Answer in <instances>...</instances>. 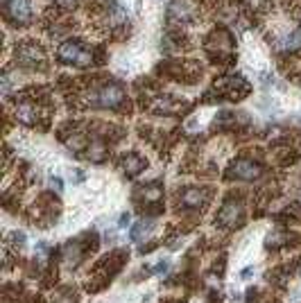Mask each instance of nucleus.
<instances>
[{"label":"nucleus","instance_id":"nucleus-1","mask_svg":"<svg viewBox=\"0 0 301 303\" xmlns=\"http://www.w3.org/2000/svg\"><path fill=\"white\" fill-rule=\"evenodd\" d=\"M57 57L64 63H77V66H88L93 61L91 50H86V45L77 39H68L57 48Z\"/></svg>","mask_w":301,"mask_h":303},{"label":"nucleus","instance_id":"nucleus-2","mask_svg":"<svg viewBox=\"0 0 301 303\" xmlns=\"http://www.w3.org/2000/svg\"><path fill=\"white\" fill-rule=\"evenodd\" d=\"M125 99V88L120 84H105L102 88L93 90L88 102L93 107H105V109H116L118 104H123Z\"/></svg>","mask_w":301,"mask_h":303},{"label":"nucleus","instance_id":"nucleus-3","mask_svg":"<svg viewBox=\"0 0 301 303\" xmlns=\"http://www.w3.org/2000/svg\"><path fill=\"white\" fill-rule=\"evenodd\" d=\"M5 14H7V18H12L14 23H28L32 9H30L28 0H7V3H5Z\"/></svg>","mask_w":301,"mask_h":303},{"label":"nucleus","instance_id":"nucleus-4","mask_svg":"<svg viewBox=\"0 0 301 303\" xmlns=\"http://www.w3.org/2000/svg\"><path fill=\"white\" fill-rule=\"evenodd\" d=\"M19 59H21V63H25V66H39L41 61H46L43 50L39 48L37 43H32V41H25V45H21Z\"/></svg>","mask_w":301,"mask_h":303},{"label":"nucleus","instance_id":"nucleus-5","mask_svg":"<svg viewBox=\"0 0 301 303\" xmlns=\"http://www.w3.org/2000/svg\"><path fill=\"white\" fill-rule=\"evenodd\" d=\"M195 14H197V7L190 0H174V3L170 5V18H177L179 23L192 21Z\"/></svg>","mask_w":301,"mask_h":303},{"label":"nucleus","instance_id":"nucleus-6","mask_svg":"<svg viewBox=\"0 0 301 303\" xmlns=\"http://www.w3.org/2000/svg\"><path fill=\"white\" fill-rule=\"evenodd\" d=\"M258 174H260L258 165H256V163H251V161H245V158L236 161V163H233V167H231V176L242 179V181H251V179H256Z\"/></svg>","mask_w":301,"mask_h":303},{"label":"nucleus","instance_id":"nucleus-7","mask_svg":"<svg viewBox=\"0 0 301 303\" xmlns=\"http://www.w3.org/2000/svg\"><path fill=\"white\" fill-rule=\"evenodd\" d=\"M206 201V192L199 188H190L186 190V192L181 194V204L188 208H195V206H202V204Z\"/></svg>","mask_w":301,"mask_h":303},{"label":"nucleus","instance_id":"nucleus-8","mask_svg":"<svg viewBox=\"0 0 301 303\" xmlns=\"http://www.w3.org/2000/svg\"><path fill=\"white\" fill-rule=\"evenodd\" d=\"M240 215H242L240 204H227V206L222 208V213H220V222H224V224H236V222L240 220Z\"/></svg>","mask_w":301,"mask_h":303},{"label":"nucleus","instance_id":"nucleus-9","mask_svg":"<svg viewBox=\"0 0 301 303\" xmlns=\"http://www.w3.org/2000/svg\"><path fill=\"white\" fill-rule=\"evenodd\" d=\"M37 107H34L32 102H23V104H19L16 107V118L19 120H23V122H34L37 120Z\"/></svg>","mask_w":301,"mask_h":303},{"label":"nucleus","instance_id":"nucleus-10","mask_svg":"<svg viewBox=\"0 0 301 303\" xmlns=\"http://www.w3.org/2000/svg\"><path fill=\"white\" fill-rule=\"evenodd\" d=\"M143 167H145V161L141 156H136V154H127V158L123 161V170L127 174H138Z\"/></svg>","mask_w":301,"mask_h":303},{"label":"nucleus","instance_id":"nucleus-11","mask_svg":"<svg viewBox=\"0 0 301 303\" xmlns=\"http://www.w3.org/2000/svg\"><path fill=\"white\" fill-rule=\"evenodd\" d=\"M150 231H152V222H150V220H141V222H138V224L132 229V240L136 242V240H141L143 233H150Z\"/></svg>","mask_w":301,"mask_h":303},{"label":"nucleus","instance_id":"nucleus-12","mask_svg":"<svg viewBox=\"0 0 301 303\" xmlns=\"http://www.w3.org/2000/svg\"><path fill=\"white\" fill-rule=\"evenodd\" d=\"M161 192H163V190H161L159 185H152L150 190H145V199H147V201H154V199L161 197Z\"/></svg>","mask_w":301,"mask_h":303},{"label":"nucleus","instance_id":"nucleus-13","mask_svg":"<svg viewBox=\"0 0 301 303\" xmlns=\"http://www.w3.org/2000/svg\"><path fill=\"white\" fill-rule=\"evenodd\" d=\"M127 222H129V215H123V217H120V226H127Z\"/></svg>","mask_w":301,"mask_h":303},{"label":"nucleus","instance_id":"nucleus-14","mask_svg":"<svg viewBox=\"0 0 301 303\" xmlns=\"http://www.w3.org/2000/svg\"><path fill=\"white\" fill-rule=\"evenodd\" d=\"M59 3L64 5V7H73V3H75V0H59Z\"/></svg>","mask_w":301,"mask_h":303},{"label":"nucleus","instance_id":"nucleus-15","mask_svg":"<svg viewBox=\"0 0 301 303\" xmlns=\"http://www.w3.org/2000/svg\"><path fill=\"white\" fill-rule=\"evenodd\" d=\"M299 34H301V27H299Z\"/></svg>","mask_w":301,"mask_h":303}]
</instances>
